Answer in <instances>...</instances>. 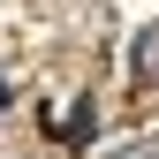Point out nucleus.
<instances>
[{
  "mask_svg": "<svg viewBox=\"0 0 159 159\" xmlns=\"http://www.w3.org/2000/svg\"><path fill=\"white\" fill-rule=\"evenodd\" d=\"M136 76H144V84H159V30L136 38Z\"/></svg>",
  "mask_w": 159,
  "mask_h": 159,
  "instance_id": "f257e3e1",
  "label": "nucleus"
}]
</instances>
